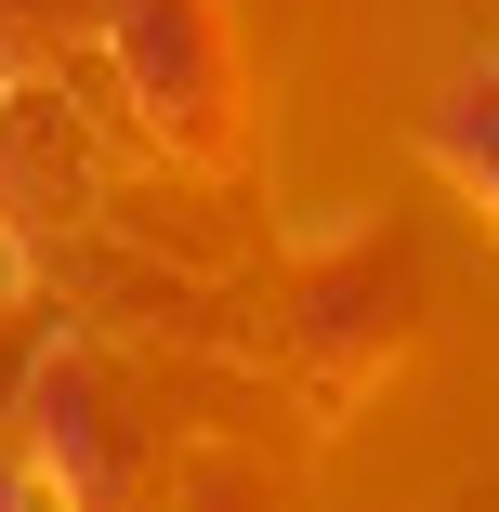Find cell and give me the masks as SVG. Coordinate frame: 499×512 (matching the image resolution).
Returning a JSON list of instances; mask_svg holds the SVG:
<instances>
[{"label": "cell", "instance_id": "cell-1", "mask_svg": "<svg viewBox=\"0 0 499 512\" xmlns=\"http://www.w3.org/2000/svg\"><path fill=\"white\" fill-rule=\"evenodd\" d=\"M27 460L40 486H66V512H119L132 499V421H119V394L92 381V355H40L27 368Z\"/></svg>", "mask_w": 499, "mask_h": 512}, {"label": "cell", "instance_id": "cell-2", "mask_svg": "<svg viewBox=\"0 0 499 512\" xmlns=\"http://www.w3.org/2000/svg\"><path fill=\"white\" fill-rule=\"evenodd\" d=\"M119 79L158 132H211L224 106V40H211V0H119Z\"/></svg>", "mask_w": 499, "mask_h": 512}, {"label": "cell", "instance_id": "cell-3", "mask_svg": "<svg viewBox=\"0 0 499 512\" xmlns=\"http://www.w3.org/2000/svg\"><path fill=\"white\" fill-rule=\"evenodd\" d=\"M434 158H447V184L486 197V224H499V66H460V79H447V106H434Z\"/></svg>", "mask_w": 499, "mask_h": 512}, {"label": "cell", "instance_id": "cell-4", "mask_svg": "<svg viewBox=\"0 0 499 512\" xmlns=\"http://www.w3.org/2000/svg\"><path fill=\"white\" fill-rule=\"evenodd\" d=\"M171 512H276V486H263L250 460H184V486H171Z\"/></svg>", "mask_w": 499, "mask_h": 512}, {"label": "cell", "instance_id": "cell-5", "mask_svg": "<svg viewBox=\"0 0 499 512\" xmlns=\"http://www.w3.org/2000/svg\"><path fill=\"white\" fill-rule=\"evenodd\" d=\"M27 499H40V460H27V447H0V512H27Z\"/></svg>", "mask_w": 499, "mask_h": 512}]
</instances>
